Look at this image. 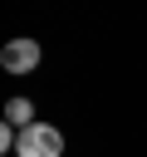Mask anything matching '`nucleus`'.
<instances>
[{"instance_id":"4","label":"nucleus","mask_w":147,"mask_h":157,"mask_svg":"<svg viewBox=\"0 0 147 157\" xmlns=\"http://www.w3.org/2000/svg\"><path fill=\"white\" fill-rule=\"evenodd\" d=\"M15 152V132H10V123L0 118V157H10Z\"/></svg>"},{"instance_id":"3","label":"nucleus","mask_w":147,"mask_h":157,"mask_svg":"<svg viewBox=\"0 0 147 157\" xmlns=\"http://www.w3.org/2000/svg\"><path fill=\"white\" fill-rule=\"evenodd\" d=\"M5 123H10V128H29V123H34V103H29V98H10V103H5Z\"/></svg>"},{"instance_id":"1","label":"nucleus","mask_w":147,"mask_h":157,"mask_svg":"<svg viewBox=\"0 0 147 157\" xmlns=\"http://www.w3.org/2000/svg\"><path fill=\"white\" fill-rule=\"evenodd\" d=\"M15 157H64V132L49 123H29L15 132Z\"/></svg>"},{"instance_id":"2","label":"nucleus","mask_w":147,"mask_h":157,"mask_svg":"<svg viewBox=\"0 0 147 157\" xmlns=\"http://www.w3.org/2000/svg\"><path fill=\"white\" fill-rule=\"evenodd\" d=\"M39 64V39H10L0 49V69L5 74H29Z\"/></svg>"}]
</instances>
